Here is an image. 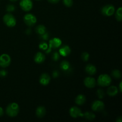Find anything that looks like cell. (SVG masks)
I'll list each match as a JSON object with an SVG mask.
<instances>
[{
	"instance_id": "cell-14",
	"label": "cell",
	"mask_w": 122,
	"mask_h": 122,
	"mask_svg": "<svg viewBox=\"0 0 122 122\" xmlns=\"http://www.w3.org/2000/svg\"><path fill=\"white\" fill-rule=\"evenodd\" d=\"M45 60V56L41 52H37L34 57V61L37 64L42 63Z\"/></svg>"
},
{
	"instance_id": "cell-23",
	"label": "cell",
	"mask_w": 122,
	"mask_h": 122,
	"mask_svg": "<svg viewBox=\"0 0 122 122\" xmlns=\"http://www.w3.org/2000/svg\"><path fill=\"white\" fill-rule=\"evenodd\" d=\"M112 75L113 76V77H114L115 79H120L122 77V73L120 72V70H113L112 72Z\"/></svg>"
},
{
	"instance_id": "cell-18",
	"label": "cell",
	"mask_w": 122,
	"mask_h": 122,
	"mask_svg": "<svg viewBox=\"0 0 122 122\" xmlns=\"http://www.w3.org/2000/svg\"><path fill=\"white\" fill-rule=\"evenodd\" d=\"M107 92L108 95L111 97H113L115 96L118 94L119 90H118V88L115 86H111L108 88Z\"/></svg>"
},
{
	"instance_id": "cell-38",
	"label": "cell",
	"mask_w": 122,
	"mask_h": 122,
	"mask_svg": "<svg viewBox=\"0 0 122 122\" xmlns=\"http://www.w3.org/2000/svg\"><path fill=\"white\" fill-rule=\"evenodd\" d=\"M9 1H10L11 2H15V1H17V0H9Z\"/></svg>"
},
{
	"instance_id": "cell-19",
	"label": "cell",
	"mask_w": 122,
	"mask_h": 122,
	"mask_svg": "<svg viewBox=\"0 0 122 122\" xmlns=\"http://www.w3.org/2000/svg\"><path fill=\"white\" fill-rule=\"evenodd\" d=\"M60 69L63 71H68L70 68V64L67 61L63 60L60 63Z\"/></svg>"
},
{
	"instance_id": "cell-3",
	"label": "cell",
	"mask_w": 122,
	"mask_h": 122,
	"mask_svg": "<svg viewBox=\"0 0 122 122\" xmlns=\"http://www.w3.org/2000/svg\"><path fill=\"white\" fill-rule=\"evenodd\" d=\"M3 21L5 25L9 27H13L16 25V19L13 14L7 13L3 17Z\"/></svg>"
},
{
	"instance_id": "cell-13",
	"label": "cell",
	"mask_w": 122,
	"mask_h": 122,
	"mask_svg": "<svg viewBox=\"0 0 122 122\" xmlns=\"http://www.w3.org/2000/svg\"><path fill=\"white\" fill-rule=\"evenodd\" d=\"M58 52L60 56H63V57H67L71 52V49H70V46L68 45H63L60 48Z\"/></svg>"
},
{
	"instance_id": "cell-36",
	"label": "cell",
	"mask_w": 122,
	"mask_h": 122,
	"mask_svg": "<svg viewBox=\"0 0 122 122\" xmlns=\"http://www.w3.org/2000/svg\"><path fill=\"white\" fill-rule=\"evenodd\" d=\"M122 122V117H119V119L117 120V122Z\"/></svg>"
},
{
	"instance_id": "cell-26",
	"label": "cell",
	"mask_w": 122,
	"mask_h": 122,
	"mask_svg": "<svg viewBox=\"0 0 122 122\" xmlns=\"http://www.w3.org/2000/svg\"><path fill=\"white\" fill-rule=\"evenodd\" d=\"M63 2L65 6L67 7H70L72 6L73 4V0H63Z\"/></svg>"
},
{
	"instance_id": "cell-16",
	"label": "cell",
	"mask_w": 122,
	"mask_h": 122,
	"mask_svg": "<svg viewBox=\"0 0 122 122\" xmlns=\"http://www.w3.org/2000/svg\"><path fill=\"white\" fill-rule=\"evenodd\" d=\"M46 114V109L43 106H39L36 110V115L38 118L44 117Z\"/></svg>"
},
{
	"instance_id": "cell-5",
	"label": "cell",
	"mask_w": 122,
	"mask_h": 122,
	"mask_svg": "<svg viewBox=\"0 0 122 122\" xmlns=\"http://www.w3.org/2000/svg\"><path fill=\"white\" fill-rule=\"evenodd\" d=\"M115 12V8L112 4L106 5L101 8V13L105 16H112Z\"/></svg>"
},
{
	"instance_id": "cell-15",
	"label": "cell",
	"mask_w": 122,
	"mask_h": 122,
	"mask_svg": "<svg viewBox=\"0 0 122 122\" xmlns=\"http://www.w3.org/2000/svg\"><path fill=\"white\" fill-rule=\"evenodd\" d=\"M85 71L88 75L92 76V75H94L97 73V68L93 64H89L86 66Z\"/></svg>"
},
{
	"instance_id": "cell-1",
	"label": "cell",
	"mask_w": 122,
	"mask_h": 122,
	"mask_svg": "<svg viewBox=\"0 0 122 122\" xmlns=\"http://www.w3.org/2000/svg\"><path fill=\"white\" fill-rule=\"evenodd\" d=\"M19 112V106L15 102H12L6 108V114L11 117H14L17 116Z\"/></svg>"
},
{
	"instance_id": "cell-33",
	"label": "cell",
	"mask_w": 122,
	"mask_h": 122,
	"mask_svg": "<svg viewBox=\"0 0 122 122\" xmlns=\"http://www.w3.org/2000/svg\"><path fill=\"white\" fill-rule=\"evenodd\" d=\"M49 2L52 4H57L59 2L60 0H47Z\"/></svg>"
},
{
	"instance_id": "cell-12",
	"label": "cell",
	"mask_w": 122,
	"mask_h": 122,
	"mask_svg": "<svg viewBox=\"0 0 122 122\" xmlns=\"http://www.w3.org/2000/svg\"><path fill=\"white\" fill-rule=\"evenodd\" d=\"M84 85L88 88H93L96 85V81L92 77H87L84 79Z\"/></svg>"
},
{
	"instance_id": "cell-28",
	"label": "cell",
	"mask_w": 122,
	"mask_h": 122,
	"mask_svg": "<svg viewBox=\"0 0 122 122\" xmlns=\"http://www.w3.org/2000/svg\"><path fill=\"white\" fill-rule=\"evenodd\" d=\"M97 94L98 97L100 99H102L104 97V91L101 89H99L98 90H97Z\"/></svg>"
},
{
	"instance_id": "cell-37",
	"label": "cell",
	"mask_w": 122,
	"mask_h": 122,
	"mask_svg": "<svg viewBox=\"0 0 122 122\" xmlns=\"http://www.w3.org/2000/svg\"><path fill=\"white\" fill-rule=\"evenodd\" d=\"M30 29H28L26 30V33H27V34H30Z\"/></svg>"
},
{
	"instance_id": "cell-6",
	"label": "cell",
	"mask_w": 122,
	"mask_h": 122,
	"mask_svg": "<svg viewBox=\"0 0 122 122\" xmlns=\"http://www.w3.org/2000/svg\"><path fill=\"white\" fill-rule=\"evenodd\" d=\"M11 64V57L7 54H3L0 56V67L5 68Z\"/></svg>"
},
{
	"instance_id": "cell-9",
	"label": "cell",
	"mask_w": 122,
	"mask_h": 122,
	"mask_svg": "<svg viewBox=\"0 0 122 122\" xmlns=\"http://www.w3.org/2000/svg\"><path fill=\"white\" fill-rule=\"evenodd\" d=\"M70 115L73 118H77L79 117H83V113L77 107H72L69 110Z\"/></svg>"
},
{
	"instance_id": "cell-8",
	"label": "cell",
	"mask_w": 122,
	"mask_h": 122,
	"mask_svg": "<svg viewBox=\"0 0 122 122\" xmlns=\"http://www.w3.org/2000/svg\"><path fill=\"white\" fill-rule=\"evenodd\" d=\"M105 105L102 101L100 100H96L92 104V110L94 112H101L104 108Z\"/></svg>"
},
{
	"instance_id": "cell-29",
	"label": "cell",
	"mask_w": 122,
	"mask_h": 122,
	"mask_svg": "<svg viewBox=\"0 0 122 122\" xmlns=\"http://www.w3.org/2000/svg\"><path fill=\"white\" fill-rule=\"evenodd\" d=\"M89 58V54L86 52H83L82 54V59L84 61H87Z\"/></svg>"
},
{
	"instance_id": "cell-30",
	"label": "cell",
	"mask_w": 122,
	"mask_h": 122,
	"mask_svg": "<svg viewBox=\"0 0 122 122\" xmlns=\"http://www.w3.org/2000/svg\"><path fill=\"white\" fill-rule=\"evenodd\" d=\"M7 74H8V72H7V70H4V69L3 70H0V76H1V77H5L7 75Z\"/></svg>"
},
{
	"instance_id": "cell-25",
	"label": "cell",
	"mask_w": 122,
	"mask_h": 122,
	"mask_svg": "<svg viewBox=\"0 0 122 122\" xmlns=\"http://www.w3.org/2000/svg\"><path fill=\"white\" fill-rule=\"evenodd\" d=\"M15 10V7L13 4H8L6 7V11L7 12H13Z\"/></svg>"
},
{
	"instance_id": "cell-2",
	"label": "cell",
	"mask_w": 122,
	"mask_h": 122,
	"mask_svg": "<svg viewBox=\"0 0 122 122\" xmlns=\"http://www.w3.org/2000/svg\"><path fill=\"white\" fill-rule=\"evenodd\" d=\"M98 85L100 86H108L112 83V78L107 74H102L98 76L97 79Z\"/></svg>"
},
{
	"instance_id": "cell-17",
	"label": "cell",
	"mask_w": 122,
	"mask_h": 122,
	"mask_svg": "<svg viewBox=\"0 0 122 122\" xmlns=\"http://www.w3.org/2000/svg\"><path fill=\"white\" fill-rule=\"evenodd\" d=\"M86 102V97L84 95L80 94L75 98V103L79 106H82Z\"/></svg>"
},
{
	"instance_id": "cell-11",
	"label": "cell",
	"mask_w": 122,
	"mask_h": 122,
	"mask_svg": "<svg viewBox=\"0 0 122 122\" xmlns=\"http://www.w3.org/2000/svg\"><path fill=\"white\" fill-rule=\"evenodd\" d=\"M51 81V77L47 73H43L39 77V83L44 86H46L50 83Z\"/></svg>"
},
{
	"instance_id": "cell-32",
	"label": "cell",
	"mask_w": 122,
	"mask_h": 122,
	"mask_svg": "<svg viewBox=\"0 0 122 122\" xmlns=\"http://www.w3.org/2000/svg\"><path fill=\"white\" fill-rule=\"evenodd\" d=\"M58 76H59V73H58V71L55 70V71H53V73H52V76H53V77L56 78V77H58Z\"/></svg>"
},
{
	"instance_id": "cell-10",
	"label": "cell",
	"mask_w": 122,
	"mask_h": 122,
	"mask_svg": "<svg viewBox=\"0 0 122 122\" xmlns=\"http://www.w3.org/2000/svg\"><path fill=\"white\" fill-rule=\"evenodd\" d=\"M62 42L60 38H54L49 41V47L51 48H57L61 45Z\"/></svg>"
},
{
	"instance_id": "cell-21",
	"label": "cell",
	"mask_w": 122,
	"mask_h": 122,
	"mask_svg": "<svg viewBox=\"0 0 122 122\" xmlns=\"http://www.w3.org/2000/svg\"><path fill=\"white\" fill-rule=\"evenodd\" d=\"M116 19L117 21H121L122 20V8L121 7H119L116 11V13L115 14Z\"/></svg>"
},
{
	"instance_id": "cell-39",
	"label": "cell",
	"mask_w": 122,
	"mask_h": 122,
	"mask_svg": "<svg viewBox=\"0 0 122 122\" xmlns=\"http://www.w3.org/2000/svg\"><path fill=\"white\" fill-rule=\"evenodd\" d=\"M38 1H39V0H38Z\"/></svg>"
},
{
	"instance_id": "cell-27",
	"label": "cell",
	"mask_w": 122,
	"mask_h": 122,
	"mask_svg": "<svg viewBox=\"0 0 122 122\" xmlns=\"http://www.w3.org/2000/svg\"><path fill=\"white\" fill-rule=\"evenodd\" d=\"M52 60H53L54 61H58V60L60 59V55L59 52H54L53 53V54H52Z\"/></svg>"
},
{
	"instance_id": "cell-4",
	"label": "cell",
	"mask_w": 122,
	"mask_h": 122,
	"mask_svg": "<svg viewBox=\"0 0 122 122\" xmlns=\"http://www.w3.org/2000/svg\"><path fill=\"white\" fill-rule=\"evenodd\" d=\"M23 20L25 23L28 26H33L36 24L37 19L35 15L31 13H27L24 16Z\"/></svg>"
},
{
	"instance_id": "cell-35",
	"label": "cell",
	"mask_w": 122,
	"mask_h": 122,
	"mask_svg": "<svg viewBox=\"0 0 122 122\" xmlns=\"http://www.w3.org/2000/svg\"><path fill=\"white\" fill-rule=\"evenodd\" d=\"M122 82H120V84H119V89H120V92H122Z\"/></svg>"
},
{
	"instance_id": "cell-24",
	"label": "cell",
	"mask_w": 122,
	"mask_h": 122,
	"mask_svg": "<svg viewBox=\"0 0 122 122\" xmlns=\"http://www.w3.org/2000/svg\"><path fill=\"white\" fill-rule=\"evenodd\" d=\"M39 48L41 50H44V51H46L48 49V44H46L45 42H41L39 44Z\"/></svg>"
},
{
	"instance_id": "cell-22",
	"label": "cell",
	"mask_w": 122,
	"mask_h": 122,
	"mask_svg": "<svg viewBox=\"0 0 122 122\" xmlns=\"http://www.w3.org/2000/svg\"><path fill=\"white\" fill-rule=\"evenodd\" d=\"M83 117H85L86 119H88V120H93V119H95V115L94 114V113H92V112H85V113L83 114Z\"/></svg>"
},
{
	"instance_id": "cell-34",
	"label": "cell",
	"mask_w": 122,
	"mask_h": 122,
	"mask_svg": "<svg viewBox=\"0 0 122 122\" xmlns=\"http://www.w3.org/2000/svg\"><path fill=\"white\" fill-rule=\"evenodd\" d=\"M4 115V110L1 107H0V117Z\"/></svg>"
},
{
	"instance_id": "cell-20",
	"label": "cell",
	"mask_w": 122,
	"mask_h": 122,
	"mask_svg": "<svg viewBox=\"0 0 122 122\" xmlns=\"http://www.w3.org/2000/svg\"><path fill=\"white\" fill-rule=\"evenodd\" d=\"M46 27H45V26L44 25H38L35 29V31L38 35H42L44 33H45L46 32Z\"/></svg>"
},
{
	"instance_id": "cell-7",
	"label": "cell",
	"mask_w": 122,
	"mask_h": 122,
	"mask_svg": "<svg viewBox=\"0 0 122 122\" xmlns=\"http://www.w3.org/2000/svg\"><path fill=\"white\" fill-rule=\"evenodd\" d=\"M20 7L25 11H29L33 8V2L32 0H20Z\"/></svg>"
},
{
	"instance_id": "cell-31",
	"label": "cell",
	"mask_w": 122,
	"mask_h": 122,
	"mask_svg": "<svg viewBox=\"0 0 122 122\" xmlns=\"http://www.w3.org/2000/svg\"><path fill=\"white\" fill-rule=\"evenodd\" d=\"M41 38L43 39V40H47L49 38L48 33L46 32L45 33H44L43 35H41Z\"/></svg>"
}]
</instances>
